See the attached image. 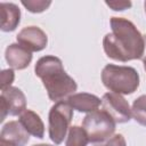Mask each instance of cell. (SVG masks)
Listing matches in <instances>:
<instances>
[{
	"instance_id": "6da1fadb",
	"label": "cell",
	"mask_w": 146,
	"mask_h": 146,
	"mask_svg": "<svg viewBox=\"0 0 146 146\" xmlns=\"http://www.w3.org/2000/svg\"><path fill=\"white\" fill-rule=\"evenodd\" d=\"M110 24L112 32L103 39L106 56L123 63L140 59L145 52V38L135 24L123 17H112Z\"/></svg>"
},
{
	"instance_id": "52a82bcc",
	"label": "cell",
	"mask_w": 146,
	"mask_h": 146,
	"mask_svg": "<svg viewBox=\"0 0 146 146\" xmlns=\"http://www.w3.org/2000/svg\"><path fill=\"white\" fill-rule=\"evenodd\" d=\"M102 106L116 123H127L131 120L132 113L129 103L122 95L115 92H106L102 98Z\"/></svg>"
},
{
	"instance_id": "d6986e66",
	"label": "cell",
	"mask_w": 146,
	"mask_h": 146,
	"mask_svg": "<svg viewBox=\"0 0 146 146\" xmlns=\"http://www.w3.org/2000/svg\"><path fill=\"white\" fill-rule=\"evenodd\" d=\"M104 146H127V141L121 133L112 136Z\"/></svg>"
},
{
	"instance_id": "9a60e30c",
	"label": "cell",
	"mask_w": 146,
	"mask_h": 146,
	"mask_svg": "<svg viewBox=\"0 0 146 146\" xmlns=\"http://www.w3.org/2000/svg\"><path fill=\"white\" fill-rule=\"evenodd\" d=\"M131 113L137 123L146 127V95H141L135 99L131 107Z\"/></svg>"
},
{
	"instance_id": "9c48e42d",
	"label": "cell",
	"mask_w": 146,
	"mask_h": 146,
	"mask_svg": "<svg viewBox=\"0 0 146 146\" xmlns=\"http://www.w3.org/2000/svg\"><path fill=\"white\" fill-rule=\"evenodd\" d=\"M1 145L25 146L30 140V133L24 129L19 121L7 122L0 132Z\"/></svg>"
},
{
	"instance_id": "e0dca14e",
	"label": "cell",
	"mask_w": 146,
	"mask_h": 146,
	"mask_svg": "<svg viewBox=\"0 0 146 146\" xmlns=\"http://www.w3.org/2000/svg\"><path fill=\"white\" fill-rule=\"evenodd\" d=\"M14 79H15V73H14L13 68L2 70V72H1V89L11 87Z\"/></svg>"
},
{
	"instance_id": "8fae6325",
	"label": "cell",
	"mask_w": 146,
	"mask_h": 146,
	"mask_svg": "<svg viewBox=\"0 0 146 146\" xmlns=\"http://www.w3.org/2000/svg\"><path fill=\"white\" fill-rule=\"evenodd\" d=\"M68 105L80 113H91L102 105V99L96 95L88 92H79L71 95L67 100Z\"/></svg>"
},
{
	"instance_id": "4fadbf2b",
	"label": "cell",
	"mask_w": 146,
	"mask_h": 146,
	"mask_svg": "<svg viewBox=\"0 0 146 146\" xmlns=\"http://www.w3.org/2000/svg\"><path fill=\"white\" fill-rule=\"evenodd\" d=\"M18 121L24 127V129L35 138H43L44 136V124L41 117L32 110H25L21 115Z\"/></svg>"
},
{
	"instance_id": "ba28073f",
	"label": "cell",
	"mask_w": 146,
	"mask_h": 146,
	"mask_svg": "<svg viewBox=\"0 0 146 146\" xmlns=\"http://www.w3.org/2000/svg\"><path fill=\"white\" fill-rule=\"evenodd\" d=\"M17 42L31 52L41 51L47 47L48 36L38 26H27L22 29L17 36Z\"/></svg>"
},
{
	"instance_id": "5b68a950",
	"label": "cell",
	"mask_w": 146,
	"mask_h": 146,
	"mask_svg": "<svg viewBox=\"0 0 146 146\" xmlns=\"http://www.w3.org/2000/svg\"><path fill=\"white\" fill-rule=\"evenodd\" d=\"M73 119V108L67 102L60 100L55 103L48 115V132L49 138L55 145L63 143L70 130V124Z\"/></svg>"
},
{
	"instance_id": "8992f818",
	"label": "cell",
	"mask_w": 146,
	"mask_h": 146,
	"mask_svg": "<svg viewBox=\"0 0 146 146\" xmlns=\"http://www.w3.org/2000/svg\"><path fill=\"white\" fill-rule=\"evenodd\" d=\"M0 105H1L0 121L2 122L7 115H11V116L21 115L26 110V98L19 88L11 86L1 89Z\"/></svg>"
},
{
	"instance_id": "7a4b0ae2",
	"label": "cell",
	"mask_w": 146,
	"mask_h": 146,
	"mask_svg": "<svg viewBox=\"0 0 146 146\" xmlns=\"http://www.w3.org/2000/svg\"><path fill=\"white\" fill-rule=\"evenodd\" d=\"M34 72L41 79L48 97L52 102L64 100L78 89L76 82L66 73L62 60L56 56L47 55L39 58L34 66Z\"/></svg>"
},
{
	"instance_id": "ffe728a7",
	"label": "cell",
	"mask_w": 146,
	"mask_h": 146,
	"mask_svg": "<svg viewBox=\"0 0 146 146\" xmlns=\"http://www.w3.org/2000/svg\"><path fill=\"white\" fill-rule=\"evenodd\" d=\"M33 146H52V145H49V144H38V145H33Z\"/></svg>"
},
{
	"instance_id": "3957f363",
	"label": "cell",
	"mask_w": 146,
	"mask_h": 146,
	"mask_svg": "<svg viewBox=\"0 0 146 146\" xmlns=\"http://www.w3.org/2000/svg\"><path fill=\"white\" fill-rule=\"evenodd\" d=\"M102 82L111 92L131 95L139 87V74L131 66L107 64L102 71Z\"/></svg>"
},
{
	"instance_id": "277c9868",
	"label": "cell",
	"mask_w": 146,
	"mask_h": 146,
	"mask_svg": "<svg viewBox=\"0 0 146 146\" xmlns=\"http://www.w3.org/2000/svg\"><path fill=\"white\" fill-rule=\"evenodd\" d=\"M115 125L116 122L104 110H96L88 113L82 121V128L89 140L97 144L108 140L115 131Z\"/></svg>"
},
{
	"instance_id": "5bb4252c",
	"label": "cell",
	"mask_w": 146,
	"mask_h": 146,
	"mask_svg": "<svg viewBox=\"0 0 146 146\" xmlns=\"http://www.w3.org/2000/svg\"><path fill=\"white\" fill-rule=\"evenodd\" d=\"M90 143L84 129L79 125H73L70 128L65 146H88Z\"/></svg>"
},
{
	"instance_id": "30bf717a",
	"label": "cell",
	"mask_w": 146,
	"mask_h": 146,
	"mask_svg": "<svg viewBox=\"0 0 146 146\" xmlns=\"http://www.w3.org/2000/svg\"><path fill=\"white\" fill-rule=\"evenodd\" d=\"M5 58L11 68L24 70L32 60V52L22 47L19 43H10L6 48Z\"/></svg>"
},
{
	"instance_id": "7402d4cb",
	"label": "cell",
	"mask_w": 146,
	"mask_h": 146,
	"mask_svg": "<svg viewBox=\"0 0 146 146\" xmlns=\"http://www.w3.org/2000/svg\"><path fill=\"white\" fill-rule=\"evenodd\" d=\"M144 8H145V14H146V1H145V3H144Z\"/></svg>"
},
{
	"instance_id": "7c38bea8",
	"label": "cell",
	"mask_w": 146,
	"mask_h": 146,
	"mask_svg": "<svg viewBox=\"0 0 146 146\" xmlns=\"http://www.w3.org/2000/svg\"><path fill=\"white\" fill-rule=\"evenodd\" d=\"M21 22V9L11 2H1V31H15Z\"/></svg>"
},
{
	"instance_id": "44dd1931",
	"label": "cell",
	"mask_w": 146,
	"mask_h": 146,
	"mask_svg": "<svg viewBox=\"0 0 146 146\" xmlns=\"http://www.w3.org/2000/svg\"><path fill=\"white\" fill-rule=\"evenodd\" d=\"M143 64H144V70L146 71V57L143 59Z\"/></svg>"
},
{
	"instance_id": "2e32d148",
	"label": "cell",
	"mask_w": 146,
	"mask_h": 146,
	"mask_svg": "<svg viewBox=\"0 0 146 146\" xmlns=\"http://www.w3.org/2000/svg\"><path fill=\"white\" fill-rule=\"evenodd\" d=\"M22 5L30 11L33 14H39L42 13L44 10H47L49 8V6L51 5V1H44V0H23Z\"/></svg>"
},
{
	"instance_id": "603a6c76",
	"label": "cell",
	"mask_w": 146,
	"mask_h": 146,
	"mask_svg": "<svg viewBox=\"0 0 146 146\" xmlns=\"http://www.w3.org/2000/svg\"><path fill=\"white\" fill-rule=\"evenodd\" d=\"M2 146H6V145H2Z\"/></svg>"
},
{
	"instance_id": "ac0fdd59",
	"label": "cell",
	"mask_w": 146,
	"mask_h": 146,
	"mask_svg": "<svg viewBox=\"0 0 146 146\" xmlns=\"http://www.w3.org/2000/svg\"><path fill=\"white\" fill-rule=\"evenodd\" d=\"M105 3L115 11H123L132 6L130 1H106Z\"/></svg>"
}]
</instances>
